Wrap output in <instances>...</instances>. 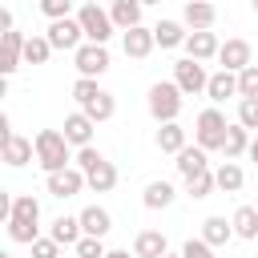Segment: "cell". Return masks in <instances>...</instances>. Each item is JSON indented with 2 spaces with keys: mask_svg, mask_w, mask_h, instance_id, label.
Masks as SVG:
<instances>
[{
  "mask_svg": "<svg viewBox=\"0 0 258 258\" xmlns=\"http://www.w3.org/2000/svg\"><path fill=\"white\" fill-rule=\"evenodd\" d=\"M4 222H8V238H12V242L32 246V242L40 238V202H36L32 194H16Z\"/></svg>",
  "mask_w": 258,
  "mask_h": 258,
  "instance_id": "cell-1",
  "label": "cell"
},
{
  "mask_svg": "<svg viewBox=\"0 0 258 258\" xmlns=\"http://www.w3.org/2000/svg\"><path fill=\"white\" fill-rule=\"evenodd\" d=\"M32 145H36V165L44 169V173H56V169H69L73 165V145H69V137L60 133V129H40L36 137H32Z\"/></svg>",
  "mask_w": 258,
  "mask_h": 258,
  "instance_id": "cell-2",
  "label": "cell"
},
{
  "mask_svg": "<svg viewBox=\"0 0 258 258\" xmlns=\"http://www.w3.org/2000/svg\"><path fill=\"white\" fill-rule=\"evenodd\" d=\"M145 105H149V117L157 125H165V121H177V113L185 105V93L177 89V81H157V85H149Z\"/></svg>",
  "mask_w": 258,
  "mask_h": 258,
  "instance_id": "cell-3",
  "label": "cell"
},
{
  "mask_svg": "<svg viewBox=\"0 0 258 258\" xmlns=\"http://www.w3.org/2000/svg\"><path fill=\"white\" fill-rule=\"evenodd\" d=\"M226 117H222V109L218 105H210V109H202L198 113V125H194V141L206 149V153H214V149H222V141H226Z\"/></svg>",
  "mask_w": 258,
  "mask_h": 258,
  "instance_id": "cell-4",
  "label": "cell"
},
{
  "mask_svg": "<svg viewBox=\"0 0 258 258\" xmlns=\"http://www.w3.org/2000/svg\"><path fill=\"white\" fill-rule=\"evenodd\" d=\"M77 20H81V28H85V40H93V44H109V36H113V16H109V8H101V4H81L77 8Z\"/></svg>",
  "mask_w": 258,
  "mask_h": 258,
  "instance_id": "cell-5",
  "label": "cell"
},
{
  "mask_svg": "<svg viewBox=\"0 0 258 258\" xmlns=\"http://www.w3.org/2000/svg\"><path fill=\"white\" fill-rule=\"evenodd\" d=\"M48 44L56 48V52H77L81 44H85V28H81V20L77 16H60V20H48Z\"/></svg>",
  "mask_w": 258,
  "mask_h": 258,
  "instance_id": "cell-6",
  "label": "cell"
},
{
  "mask_svg": "<svg viewBox=\"0 0 258 258\" xmlns=\"http://www.w3.org/2000/svg\"><path fill=\"white\" fill-rule=\"evenodd\" d=\"M89 185V177H85V169L81 165H69V169H56V173H44V189L52 194V198H77L81 189Z\"/></svg>",
  "mask_w": 258,
  "mask_h": 258,
  "instance_id": "cell-7",
  "label": "cell"
},
{
  "mask_svg": "<svg viewBox=\"0 0 258 258\" xmlns=\"http://www.w3.org/2000/svg\"><path fill=\"white\" fill-rule=\"evenodd\" d=\"M173 81H177V89H181L185 97H198V93H206L210 73H206V64H202V60L185 56V60H177V64H173Z\"/></svg>",
  "mask_w": 258,
  "mask_h": 258,
  "instance_id": "cell-8",
  "label": "cell"
},
{
  "mask_svg": "<svg viewBox=\"0 0 258 258\" xmlns=\"http://www.w3.org/2000/svg\"><path fill=\"white\" fill-rule=\"evenodd\" d=\"M73 64H77V73H81V77H101V73L109 69V48H105V44L85 40V44L73 52Z\"/></svg>",
  "mask_w": 258,
  "mask_h": 258,
  "instance_id": "cell-9",
  "label": "cell"
},
{
  "mask_svg": "<svg viewBox=\"0 0 258 258\" xmlns=\"http://www.w3.org/2000/svg\"><path fill=\"white\" fill-rule=\"evenodd\" d=\"M121 48H125V56H129V60H145V56L157 48V40H153V28H145V24H133V28H125V36H121Z\"/></svg>",
  "mask_w": 258,
  "mask_h": 258,
  "instance_id": "cell-10",
  "label": "cell"
},
{
  "mask_svg": "<svg viewBox=\"0 0 258 258\" xmlns=\"http://www.w3.org/2000/svg\"><path fill=\"white\" fill-rule=\"evenodd\" d=\"M24 32H16V28H8L4 32V40H0V73L4 77H12L16 69H20V60H24Z\"/></svg>",
  "mask_w": 258,
  "mask_h": 258,
  "instance_id": "cell-11",
  "label": "cell"
},
{
  "mask_svg": "<svg viewBox=\"0 0 258 258\" xmlns=\"http://www.w3.org/2000/svg\"><path fill=\"white\" fill-rule=\"evenodd\" d=\"M93 129H97V121L85 113V109H77V113H69L64 117V125H60V133L69 137V145H93Z\"/></svg>",
  "mask_w": 258,
  "mask_h": 258,
  "instance_id": "cell-12",
  "label": "cell"
},
{
  "mask_svg": "<svg viewBox=\"0 0 258 258\" xmlns=\"http://www.w3.org/2000/svg\"><path fill=\"white\" fill-rule=\"evenodd\" d=\"M0 157H4V165L20 169V165H28V161L36 157V145H32L28 137H20V133H8V137L0 141Z\"/></svg>",
  "mask_w": 258,
  "mask_h": 258,
  "instance_id": "cell-13",
  "label": "cell"
},
{
  "mask_svg": "<svg viewBox=\"0 0 258 258\" xmlns=\"http://www.w3.org/2000/svg\"><path fill=\"white\" fill-rule=\"evenodd\" d=\"M181 48H185V56H194V60H202V64H206V60H214V56H218V48H222V44H218V36H214L210 28H194V32L185 36V44H181Z\"/></svg>",
  "mask_w": 258,
  "mask_h": 258,
  "instance_id": "cell-14",
  "label": "cell"
},
{
  "mask_svg": "<svg viewBox=\"0 0 258 258\" xmlns=\"http://www.w3.org/2000/svg\"><path fill=\"white\" fill-rule=\"evenodd\" d=\"M218 60H222V69H230V73H242L246 64H254V60H250V40H242V36H230V40L218 48Z\"/></svg>",
  "mask_w": 258,
  "mask_h": 258,
  "instance_id": "cell-15",
  "label": "cell"
},
{
  "mask_svg": "<svg viewBox=\"0 0 258 258\" xmlns=\"http://www.w3.org/2000/svg\"><path fill=\"white\" fill-rule=\"evenodd\" d=\"M214 20H218V8L210 4V0H185V8H181V24L194 32V28H214Z\"/></svg>",
  "mask_w": 258,
  "mask_h": 258,
  "instance_id": "cell-16",
  "label": "cell"
},
{
  "mask_svg": "<svg viewBox=\"0 0 258 258\" xmlns=\"http://www.w3.org/2000/svg\"><path fill=\"white\" fill-rule=\"evenodd\" d=\"M206 97H210L214 105H226L230 97H238V73H230V69H218V73L210 77V85H206Z\"/></svg>",
  "mask_w": 258,
  "mask_h": 258,
  "instance_id": "cell-17",
  "label": "cell"
},
{
  "mask_svg": "<svg viewBox=\"0 0 258 258\" xmlns=\"http://www.w3.org/2000/svg\"><path fill=\"white\" fill-rule=\"evenodd\" d=\"M173 157H177L173 165H177V173H181V177H194V173L210 169V157H206V149H202L198 141H194V145H185V149H181V153H173Z\"/></svg>",
  "mask_w": 258,
  "mask_h": 258,
  "instance_id": "cell-18",
  "label": "cell"
},
{
  "mask_svg": "<svg viewBox=\"0 0 258 258\" xmlns=\"http://www.w3.org/2000/svg\"><path fill=\"white\" fill-rule=\"evenodd\" d=\"M173 198H177V189H173L165 177H157V181H149V185H145L141 206H145V210H169V206H173Z\"/></svg>",
  "mask_w": 258,
  "mask_h": 258,
  "instance_id": "cell-19",
  "label": "cell"
},
{
  "mask_svg": "<svg viewBox=\"0 0 258 258\" xmlns=\"http://www.w3.org/2000/svg\"><path fill=\"white\" fill-rule=\"evenodd\" d=\"M77 218H81V230H85V234H93V238H105V234L113 230V218H109V210H105V206H85Z\"/></svg>",
  "mask_w": 258,
  "mask_h": 258,
  "instance_id": "cell-20",
  "label": "cell"
},
{
  "mask_svg": "<svg viewBox=\"0 0 258 258\" xmlns=\"http://www.w3.org/2000/svg\"><path fill=\"white\" fill-rule=\"evenodd\" d=\"M169 250V238L161 234V230H141L137 238H133V254L137 258H161Z\"/></svg>",
  "mask_w": 258,
  "mask_h": 258,
  "instance_id": "cell-21",
  "label": "cell"
},
{
  "mask_svg": "<svg viewBox=\"0 0 258 258\" xmlns=\"http://www.w3.org/2000/svg\"><path fill=\"white\" fill-rule=\"evenodd\" d=\"M202 238L218 250V246H226V242H230V238H238V234H234V222H226L222 214H210V218L202 222Z\"/></svg>",
  "mask_w": 258,
  "mask_h": 258,
  "instance_id": "cell-22",
  "label": "cell"
},
{
  "mask_svg": "<svg viewBox=\"0 0 258 258\" xmlns=\"http://www.w3.org/2000/svg\"><path fill=\"white\" fill-rule=\"evenodd\" d=\"M141 0H109V16H113V24L125 32V28H133V24H141Z\"/></svg>",
  "mask_w": 258,
  "mask_h": 258,
  "instance_id": "cell-23",
  "label": "cell"
},
{
  "mask_svg": "<svg viewBox=\"0 0 258 258\" xmlns=\"http://www.w3.org/2000/svg\"><path fill=\"white\" fill-rule=\"evenodd\" d=\"M185 24L181 20H157L153 24V40H157V48H177V44H185Z\"/></svg>",
  "mask_w": 258,
  "mask_h": 258,
  "instance_id": "cell-24",
  "label": "cell"
},
{
  "mask_svg": "<svg viewBox=\"0 0 258 258\" xmlns=\"http://www.w3.org/2000/svg\"><path fill=\"white\" fill-rule=\"evenodd\" d=\"M81 109H85V113H89V117H93V121L101 125V121H109V117L117 113V101H113V93L97 89V93H93L89 101H81Z\"/></svg>",
  "mask_w": 258,
  "mask_h": 258,
  "instance_id": "cell-25",
  "label": "cell"
},
{
  "mask_svg": "<svg viewBox=\"0 0 258 258\" xmlns=\"http://www.w3.org/2000/svg\"><path fill=\"white\" fill-rule=\"evenodd\" d=\"M153 141H157V149H161V153H181V149L189 145V141H185V129H181L177 121H165V125L157 129V137H153Z\"/></svg>",
  "mask_w": 258,
  "mask_h": 258,
  "instance_id": "cell-26",
  "label": "cell"
},
{
  "mask_svg": "<svg viewBox=\"0 0 258 258\" xmlns=\"http://www.w3.org/2000/svg\"><path fill=\"white\" fill-rule=\"evenodd\" d=\"M250 149V129L242 125V121H234L230 129H226V141H222V153L230 157V161H238L242 153Z\"/></svg>",
  "mask_w": 258,
  "mask_h": 258,
  "instance_id": "cell-27",
  "label": "cell"
},
{
  "mask_svg": "<svg viewBox=\"0 0 258 258\" xmlns=\"http://www.w3.org/2000/svg\"><path fill=\"white\" fill-rule=\"evenodd\" d=\"M214 177H218V189H222V194H238V189L246 185V173H242V165H238V161H230V157H226V161L214 169Z\"/></svg>",
  "mask_w": 258,
  "mask_h": 258,
  "instance_id": "cell-28",
  "label": "cell"
},
{
  "mask_svg": "<svg viewBox=\"0 0 258 258\" xmlns=\"http://www.w3.org/2000/svg\"><path fill=\"white\" fill-rule=\"evenodd\" d=\"M48 234H52L60 246H77V242L85 238V230H81V218H69V214H60V218L48 226Z\"/></svg>",
  "mask_w": 258,
  "mask_h": 258,
  "instance_id": "cell-29",
  "label": "cell"
},
{
  "mask_svg": "<svg viewBox=\"0 0 258 258\" xmlns=\"http://www.w3.org/2000/svg\"><path fill=\"white\" fill-rule=\"evenodd\" d=\"M230 222H234V234L238 238H246V242L258 238V206H238Z\"/></svg>",
  "mask_w": 258,
  "mask_h": 258,
  "instance_id": "cell-30",
  "label": "cell"
},
{
  "mask_svg": "<svg viewBox=\"0 0 258 258\" xmlns=\"http://www.w3.org/2000/svg\"><path fill=\"white\" fill-rule=\"evenodd\" d=\"M85 177H89V189H93V194H109V189L117 185V165H113V161H101V165L89 169Z\"/></svg>",
  "mask_w": 258,
  "mask_h": 258,
  "instance_id": "cell-31",
  "label": "cell"
},
{
  "mask_svg": "<svg viewBox=\"0 0 258 258\" xmlns=\"http://www.w3.org/2000/svg\"><path fill=\"white\" fill-rule=\"evenodd\" d=\"M214 189H218V177H214V169H202V173L185 177V194H189V198H198V202H202V198H210Z\"/></svg>",
  "mask_w": 258,
  "mask_h": 258,
  "instance_id": "cell-32",
  "label": "cell"
},
{
  "mask_svg": "<svg viewBox=\"0 0 258 258\" xmlns=\"http://www.w3.org/2000/svg\"><path fill=\"white\" fill-rule=\"evenodd\" d=\"M56 48L48 44V36H28L24 40V64H44Z\"/></svg>",
  "mask_w": 258,
  "mask_h": 258,
  "instance_id": "cell-33",
  "label": "cell"
},
{
  "mask_svg": "<svg viewBox=\"0 0 258 258\" xmlns=\"http://www.w3.org/2000/svg\"><path fill=\"white\" fill-rule=\"evenodd\" d=\"M73 250H77V258H105V254H109V250H105V238H93V234H85Z\"/></svg>",
  "mask_w": 258,
  "mask_h": 258,
  "instance_id": "cell-34",
  "label": "cell"
},
{
  "mask_svg": "<svg viewBox=\"0 0 258 258\" xmlns=\"http://www.w3.org/2000/svg\"><path fill=\"white\" fill-rule=\"evenodd\" d=\"M238 121L246 129H258V97H238Z\"/></svg>",
  "mask_w": 258,
  "mask_h": 258,
  "instance_id": "cell-35",
  "label": "cell"
},
{
  "mask_svg": "<svg viewBox=\"0 0 258 258\" xmlns=\"http://www.w3.org/2000/svg\"><path fill=\"white\" fill-rule=\"evenodd\" d=\"M238 97H258V64H246L238 73Z\"/></svg>",
  "mask_w": 258,
  "mask_h": 258,
  "instance_id": "cell-36",
  "label": "cell"
},
{
  "mask_svg": "<svg viewBox=\"0 0 258 258\" xmlns=\"http://www.w3.org/2000/svg\"><path fill=\"white\" fill-rule=\"evenodd\" d=\"M101 161H105V153H101V149H93V145H81V149H77V157H73V165H81L85 173H89V169H97Z\"/></svg>",
  "mask_w": 258,
  "mask_h": 258,
  "instance_id": "cell-37",
  "label": "cell"
},
{
  "mask_svg": "<svg viewBox=\"0 0 258 258\" xmlns=\"http://www.w3.org/2000/svg\"><path fill=\"white\" fill-rule=\"evenodd\" d=\"M32 258H60V242H56L52 234L36 238V242H32Z\"/></svg>",
  "mask_w": 258,
  "mask_h": 258,
  "instance_id": "cell-38",
  "label": "cell"
},
{
  "mask_svg": "<svg viewBox=\"0 0 258 258\" xmlns=\"http://www.w3.org/2000/svg\"><path fill=\"white\" fill-rule=\"evenodd\" d=\"M40 4V12L48 16V20H60V16H73V0H36Z\"/></svg>",
  "mask_w": 258,
  "mask_h": 258,
  "instance_id": "cell-39",
  "label": "cell"
},
{
  "mask_svg": "<svg viewBox=\"0 0 258 258\" xmlns=\"http://www.w3.org/2000/svg\"><path fill=\"white\" fill-rule=\"evenodd\" d=\"M181 254H185V258H218V254H214V246H210L206 238H189V242L181 246Z\"/></svg>",
  "mask_w": 258,
  "mask_h": 258,
  "instance_id": "cell-40",
  "label": "cell"
},
{
  "mask_svg": "<svg viewBox=\"0 0 258 258\" xmlns=\"http://www.w3.org/2000/svg\"><path fill=\"white\" fill-rule=\"evenodd\" d=\"M246 153H250V161L258 165V137H250V149H246Z\"/></svg>",
  "mask_w": 258,
  "mask_h": 258,
  "instance_id": "cell-41",
  "label": "cell"
},
{
  "mask_svg": "<svg viewBox=\"0 0 258 258\" xmlns=\"http://www.w3.org/2000/svg\"><path fill=\"white\" fill-rule=\"evenodd\" d=\"M105 258H129V250H109ZM133 258H137V254H133Z\"/></svg>",
  "mask_w": 258,
  "mask_h": 258,
  "instance_id": "cell-42",
  "label": "cell"
},
{
  "mask_svg": "<svg viewBox=\"0 0 258 258\" xmlns=\"http://www.w3.org/2000/svg\"><path fill=\"white\" fill-rule=\"evenodd\" d=\"M161 258H185V254H169V250H165V254H161Z\"/></svg>",
  "mask_w": 258,
  "mask_h": 258,
  "instance_id": "cell-43",
  "label": "cell"
},
{
  "mask_svg": "<svg viewBox=\"0 0 258 258\" xmlns=\"http://www.w3.org/2000/svg\"><path fill=\"white\" fill-rule=\"evenodd\" d=\"M141 4H161V0H141Z\"/></svg>",
  "mask_w": 258,
  "mask_h": 258,
  "instance_id": "cell-44",
  "label": "cell"
},
{
  "mask_svg": "<svg viewBox=\"0 0 258 258\" xmlns=\"http://www.w3.org/2000/svg\"><path fill=\"white\" fill-rule=\"evenodd\" d=\"M81 4H101V0H81Z\"/></svg>",
  "mask_w": 258,
  "mask_h": 258,
  "instance_id": "cell-45",
  "label": "cell"
},
{
  "mask_svg": "<svg viewBox=\"0 0 258 258\" xmlns=\"http://www.w3.org/2000/svg\"><path fill=\"white\" fill-rule=\"evenodd\" d=\"M250 4H254V12H258V0H250Z\"/></svg>",
  "mask_w": 258,
  "mask_h": 258,
  "instance_id": "cell-46",
  "label": "cell"
},
{
  "mask_svg": "<svg viewBox=\"0 0 258 258\" xmlns=\"http://www.w3.org/2000/svg\"><path fill=\"white\" fill-rule=\"evenodd\" d=\"M0 258H12V254H0Z\"/></svg>",
  "mask_w": 258,
  "mask_h": 258,
  "instance_id": "cell-47",
  "label": "cell"
}]
</instances>
